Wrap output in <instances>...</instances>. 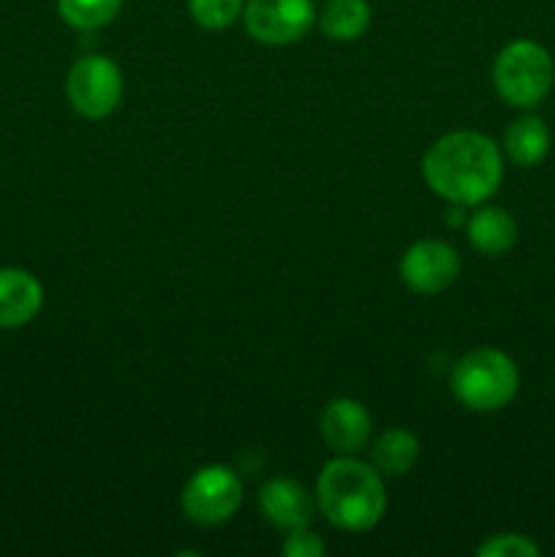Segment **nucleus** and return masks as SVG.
<instances>
[{
    "label": "nucleus",
    "mask_w": 555,
    "mask_h": 557,
    "mask_svg": "<svg viewBox=\"0 0 555 557\" xmlns=\"http://www.w3.org/2000/svg\"><path fill=\"white\" fill-rule=\"evenodd\" d=\"M123 9V0H58V14L74 30H98Z\"/></svg>",
    "instance_id": "dca6fc26"
},
{
    "label": "nucleus",
    "mask_w": 555,
    "mask_h": 557,
    "mask_svg": "<svg viewBox=\"0 0 555 557\" xmlns=\"http://www.w3.org/2000/svg\"><path fill=\"white\" fill-rule=\"evenodd\" d=\"M245 0H188V14L205 30H226L243 16Z\"/></svg>",
    "instance_id": "f3484780"
},
{
    "label": "nucleus",
    "mask_w": 555,
    "mask_h": 557,
    "mask_svg": "<svg viewBox=\"0 0 555 557\" xmlns=\"http://www.w3.org/2000/svg\"><path fill=\"white\" fill-rule=\"evenodd\" d=\"M555 82L553 54L531 38L506 44L493 63L495 92L509 107L531 109L550 96Z\"/></svg>",
    "instance_id": "20e7f679"
},
{
    "label": "nucleus",
    "mask_w": 555,
    "mask_h": 557,
    "mask_svg": "<svg viewBox=\"0 0 555 557\" xmlns=\"http://www.w3.org/2000/svg\"><path fill=\"white\" fill-rule=\"evenodd\" d=\"M370 11L368 0H330L321 11V33L332 41H357L365 30L370 27Z\"/></svg>",
    "instance_id": "4468645a"
},
{
    "label": "nucleus",
    "mask_w": 555,
    "mask_h": 557,
    "mask_svg": "<svg viewBox=\"0 0 555 557\" xmlns=\"http://www.w3.org/2000/svg\"><path fill=\"white\" fill-rule=\"evenodd\" d=\"M422 177L441 199L473 207L498 190L504 161L490 136L479 131H452L428 147L422 158Z\"/></svg>",
    "instance_id": "f257e3e1"
},
{
    "label": "nucleus",
    "mask_w": 555,
    "mask_h": 557,
    "mask_svg": "<svg viewBox=\"0 0 555 557\" xmlns=\"http://www.w3.org/2000/svg\"><path fill=\"white\" fill-rule=\"evenodd\" d=\"M370 413L368 408L351 397H335L326 403L319 417V433L324 444L337 455H357L365 449L370 438Z\"/></svg>",
    "instance_id": "1a4fd4ad"
},
{
    "label": "nucleus",
    "mask_w": 555,
    "mask_h": 557,
    "mask_svg": "<svg viewBox=\"0 0 555 557\" xmlns=\"http://www.w3.org/2000/svg\"><path fill=\"white\" fill-rule=\"evenodd\" d=\"M457 275H460V256L441 239L414 243L400 259V281L422 297L446 292Z\"/></svg>",
    "instance_id": "6e6552de"
},
{
    "label": "nucleus",
    "mask_w": 555,
    "mask_h": 557,
    "mask_svg": "<svg viewBox=\"0 0 555 557\" xmlns=\"http://www.w3.org/2000/svg\"><path fill=\"white\" fill-rule=\"evenodd\" d=\"M506 156L517 166H536L550 152V128L539 114H522L506 128Z\"/></svg>",
    "instance_id": "ddd939ff"
},
{
    "label": "nucleus",
    "mask_w": 555,
    "mask_h": 557,
    "mask_svg": "<svg viewBox=\"0 0 555 557\" xmlns=\"http://www.w3.org/2000/svg\"><path fill=\"white\" fill-rule=\"evenodd\" d=\"M44 305V286L33 272L0 267V330L30 324Z\"/></svg>",
    "instance_id": "9b49d317"
},
{
    "label": "nucleus",
    "mask_w": 555,
    "mask_h": 557,
    "mask_svg": "<svg viewBox=\"0 0 555 557\" xmlns=\"http://www.w3.org/2000/svg\"><path fill=\"white\" fill-rule=\"evenodd\" d=\"M316 500L321 515L337 531L362 533L381 522L386 511V493L381 473L373 466L341 455L326 462L316 482Z\"/></svg>",
    "instance_id": "f03ea898"
},
{
    "label": "nucleus",
    "mask_w": 555,
    "mask_h": 557,
    "mask_svg": "<svg viewBox=\"0 0 555 557\" xmlns=\"http://www.w3.org/2000/svg\"><path fill=\"white\" fill-rule=\"evenodd\" d=\"M326 553V544L321 542V536H316L308 528H297L286 536L283 542V555L286 557H321Z\"/></svg>",
    "instance_id": "6ab92c4d"
},
{
    "label": "nucleus",
    "mask_w": 555,
    "mask_h": 557,
    "mask_svg": "<svg viewBox=\"0 0 555 557\" xmlns=\"http://www.w3.org/2000/svg\"><path fill=\"white\" fill-rule=\"evenodd\" d=\"M466 234L482 256H504L517 243V221L504 207H479L468 218Z\"/></svg>",
    "instance_id": "f8f14e48"
},
{
    "label": "nucleus",
    "mask_w": 555,
    "mask_h": 557,
    "mask_svg": "<svg viewBox=\"0 0 555 557\" xmlns=\"http://www.w3.org/2000/svg\"><path fill=\"white\" fill-rule=\"evenodd\" d=\"M245 30L267 47H288L308 36L316 22L313 0H245Z\"/></svg>",
    "instance_id": "0eeeda50"
},
{
    "label": "nucleus",
    "mask_w": 555,
    "mask_h": 557,
    "mask_svg": "<svg viewBox=\"0 0 555 557\" xmlns=\"http://www.w3.org/2000/svg\"><path fill=\"white\" fill-rule=\"evenodd\" d=\"M65 96L76 114L87 120H103L118 109L123 98V74L107 54H85L76 60L65 79Z\"/></svg>",
    "instance_id": "39448f33"
},
{
    "label": "nucleus",
    "mask_w": 555,
    "mask_h": 557,
    "mask_svg": "<svg viewBox=\"0 0 555 557\" xmlns=\"http://www.w3.org/2000/svg\"><path fill=\"white\" fill-rule=\"evenodd\" d=\"M479 557H539V547L520 533H498L477 549Z\"/></svg>",
    "instance_id": "a211bd4d"
},
{
    "label": "nucleus",
    "mask_w": 555,
    "mask_h": 557,
    "mask_svg": "<svg viewBox=\"0 0 555 557\" xmlns=\"http://www.w3.org/2000/svg\"><path fill=\"white\" fill-rule=\"evenodd\" d=\"M419 460V441L411 430L392 428L373 446V468L386 476H403Z\"/></svg>",
    "instance_id": "2eb2a0df"
},
{
    "label": "nucleus",
    "mask_w": 555,
    "mask_h": 557,
    "mask_svg": "<svg viewBox=\"0 0 555 557\" xmlns=\"http://www.w3.org/2000/svg\"><path fill=\"white\" fill-rule=\"evenodd\" d=\"M259 506L264 520L278 531H297V528H308L313 520V500L305 493V487L294 479L278 476L261 487Z\"/></svg>",
    "instance_id": "9d476101"
},
{
    "label": "nucleus",
    "mask_w": 555,
    "mask_h": 557,
    "mask_svg": "<svg viewBox=\"0 0 555 557\" xmlns=\"http://www.w3.org/2000/svg\"><path fill=\"white\" fill-rule=\"evenodd\" d=\"M243 504V482L226 466H205L185 482L183 511L196 525H221Z\"/></svg>",
    "instance_id": "423d86ee"
},
{
    "label": "nucleus",
    "mask_w": 555,
    "mask_h": 557,
    "mask_svg": "<svg viewBox=\"0 0 555 557\" xmlns=\"http://www.w3.org/2000/svg\"><path fill=\"white\" fill-rule=\"evenodd\" d=\"M452 395L477 413H493L509 406L520 389V370L498 348H473L457 359L449 375Z\"/></svg>",
    "instance_id": "7ed1b4c3"
}]
</instances>
